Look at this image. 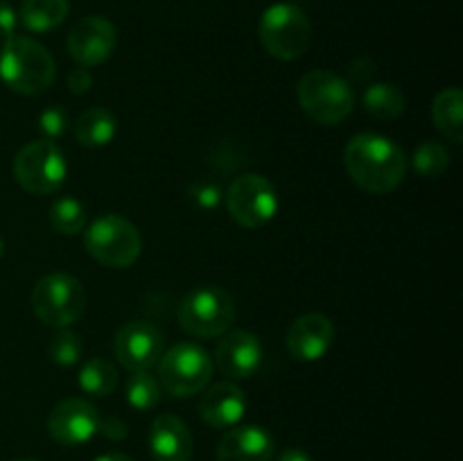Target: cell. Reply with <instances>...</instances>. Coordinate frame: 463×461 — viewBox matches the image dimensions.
<instances>
[{
    "label": "cell",
    "instance_id": "cell-20",
    "mask_svg": "<svg viewBox=\"0 0 463 461\" xmlns=\"http://www.w3.org/2000/svg\"><path fill=\"white\" fill-rule=\"evenodd\" d=\"M68 12H71L68 0H23L18 18H21L25 30L43 34V32L61 25L66 21Z\"/></svg>",
    "mask_w": 463,
    "mask_h": 461
},
{
    "label": "cell",
    "instance_id": "cell-9",
    "mask_svg": "<svg viewBox=\"0 0 463 461\" xmlns=\"http://www.w3.org/2000/svg\"><path fill=\"white\" fill-rule=\"evenodd\" d=\"M213 360L199 343L179 342L158 360V382L175 398H190L211 384Z\"/></svg>",
    "mask_w": 463,
    "mask_h": 461
},
{
    "label": "cell",
    "instance_id": "cell-1",
    "mask_svg": "<svg viewBox=\"0 0 463 461\" xmlns=\"http://www.w3.org/2000/svg\"><path fill=\"white\" fill-rule=\"evenodd\" d=\"M344 167L360 190L389 194L405 181L410 163L393 140L378 134H357L344 149Z\"/></svg>",
    "mask_w": 463,
    "mask_h": 461
},
{
    "label": "cell",
    "instance_id": "cell-24",
    "mask_svg": "<svg viewBox=\"0 0 463 461\" xmlns=\"http://www.w3.org/2000/svg\"><path fill=\"white\" fill-rule=\"evenodd\" d=\"M163 387L149 371H134L127 380V402L138 411H149L161 402Z\"/></svg>",
    "mask_w": 463,
    "mask_h": 461
},
{
    "label": "cell",
    "instance_id": "cell-18",
    "mask_svg": "<svg viewBox=\"0 0 463 461\" xmlns=\"http://www.w3.org/2000/svg\"><path fill=\"white\" fill-rule=\"evenodd\" d=\"M149 452L154 461H190L194 441L188 425L175 414H161L149 429Z\"/></svg>",
    "mask_w": 463,
    "mask_h": 461
},
{
    "label": "cell",
    "instance_id": "cell-6",
    "mask_svg": "<svg viewBox=\"0 0 463 461\" xmlns=\"http://www.w3.org/2000/svg\"><path fill=\"white\" fill-rule=\"evenodd\" d=\"M86 251L93 260L109 269H127L134 265L143 251V238L136 224L127 217L109 212L98 217L84 230Z\"/></svg>",
    "mask_w": 463,
    "mask_h": 461
},
{
    "label": "cell",
    "instance_id": "cell-15",
    "mask_svg": "<svg viewBox=\"0 0 463 461\" xmlns=\"http://www.w3.org/2000/svg\"><path fill=\"white\" fill-rule=\"evenodd\" d=\"M215 357L229 380L253 378L262 366V343L251 330H229L222 334Z\"/></svg>",
    "mask_w": 463,
    "mask_h": 461
},
{
    "label": "cell",
    "instance_id": "cell-21",
    "mask_svg": "<svg viewBox=\"0 0 463 461\" xmlns=\"http://www.w3.org/2000/svg\"><path fill=\"white\" fill-rule=\"evenodd\" d=\"M118 134V120L109 108L93 107L81 113L75 122V136L84 147H104Z\"/></svg>",
    "mask_w": 463,
    "mask_h": 461
},
{
    "label": "cell",
    "instance_id": "cell-37",
    "mask_svg": "<svg viewBox=\"0 0 463 461\" xmlns=\"http://www.w3.org/2000/svg\"><path fill=\"white\" fill-rule=\"evenodd\" d=\"M16 461H36V459H16Z\"/></svg>",
    "mask_w": 463,
    "mask_h": 461
},
{
    "label": "cell",
    "instance_id": "cell-17",
    "mask_svg": "<svg viewBox=\"0 0 463 461\" xmlns=\"http://www.w3.org/2000/svg\"><path fill=\"white\" fill-rule=\"evenodd\" d=\"M244 411H247V396L231 380L213 384L199 400V416L203 423L215 429L235 428L242 420Z\"/></svg>",
    "mask_w": 463,
    "mask_h": 461
},
{
    "label": "cell",
    "instance_id": "cell-5",
    "mask_svg": "<svg viewBox=\"0 0 463 461\" xmlns=\"http://www.w3.org/2000/svg\"><path fill=\"white\" fill-rule=\"evenodd\" d=\"M258 39L267 54L279 61H294L310 50L312 23L298 5L274 3L262 12Z\"/></svg>",
    "mask_w": 463,
    "mask_h": 461
},
{
    "label": "cell",
    "instance_id": "cell-3",
    "mask_svg": "<svg viewBox=\"0 0 463 461\" xmlns=\"http://www.w3.org/2000/svg\"><path fill=\"white\" fill-rule=\"evenodd\" d=\"M297 98L306 116L324 127H335L346 120L355 108L353 86L333 71L306 72L297 86Z\"/></svg>",
    "mask_w": 463,
    "mask_h": 461
},
{
    "label": "cell",
    "instance_id": "cell-14",
    "mask_svg": "<svg viewBox=\"0 0 463 461\" xmlns=\"http://www.w3.org/2000/svg\"><path fill=\"white\" fill-rule=\"evenodd\" d=\"M285 343L294 360L317 362L328 355L335 343V325L321 312H307L297 316L285 334Z\"/></svg>",
    "mask_w": 463,
    "mask_h": 461
},
{
    "label": "cell",
    "instance_id": "cell-32",
    "mask_svg": "<svg viewBox=\"0 0 463 461\" xmlns=\"http://www.w3.org/2000/svg\"><path fill=\"white\" fill-rule=\"evenodd\" d=\"M348 72H351V80H346L348 84H371V77H373L375 72V66L371 59H357L355 63H351V68H348Z\"/></svg>",
    "mask_w": 463,
    "mask_h": 461
},
{
    "label": "cell",
    "instance_id": "cell-7",
    "mask_svg": "<svg viewBox=\"0 0 463 461\" xmlns=\"http://www.w3.org/2000/svg\"><path fill=\"white\" fill-rule=\"evenodd\" d=\"M14 176L25 193L45 197L66 183L68 161L54 140L27 143L14 158Z\"/></svg>",
    "mask_w": 463,
    "mask_h": 461
},
{
    "label": "cell",
    "instance_id": "cell-35",
    "mask_svg": "<svg viewBox=\"0 0 463 461\" xmlns=\"http://www.w3.org/2000/svg\"><path fill=\"white\" fill-rule=\"evenodd\" d=\"M95 461H134L129 455H125V452H107V455L98 456Z\"/></svg>",
    "mask_w": 463,
    "mask_h": 461
},
{
    "label": "cell",
    "instance_id": "cell-10",
    "mask_svg": "<svg viewBox=\"0 0 463 461\" xmlns=\"http://www.w3.org/2000/svg\"><path fill=\"white\" fill-rule=\"evenodd\" d=\"M229 215L242 229H262L276 217L280 208L279 193L267 176L247 172L231 181L224 194Z\"/></svg>",
    "mask_w": 463,
    "mask_h": 461
},
{
    "label": "cell",
    "instance_id": "cell-34",
    "mask_svg": "<svg viewBox=\"0 0 463 461\" xmlns=\"http://www.w3.org/2000/svg\"><path fill=\"white\" fill-rule=\"evenodd\" d=\"M276 461H315V459H312L306 450H301V447H288V450L280 452Z\"/></svg>",
    "mask_w": 463,
    "mask_h": 461
},
{
    "label": "cell",
    "instance_id": "cell-33",
    "mask_svg": "<svg viewBox=\"0 0 463 461\" xmlns=\"http://www.w3.org/2000/svg\"><path fill=\"white\" fill-rule=\"evenodd\" d=\"M98 432H102L109 441H122V438H127L129 429H127L125 420L116 419V416H109V419H99Z\"/></svg>",
    "mask_w": 463,
    "mask_h": 461
},
{
    "label": "cell",
    "instance_id": "cell-25",
    "mask_svg": "<svg viewBox=\"0 0 463 461\" xmlns=\"http://www.w3.org/2000/svg\"><path fill=\"white\" fill-rule=\"evenodd\" d=\"M48 221L57 233L77 235L86 229V208L84 203L72 197H61L50 206Z\"/></svg>",
    "mask_w": 463,
    "mask_h": 461
},
{
    "label": "cell",
    "instance_id": "cell-12",
    "mask_svg": "<svg viewBox=\"0 0 463 461\" xmlns=\"http://www.w3.org/2000/svg\"><path fill=\"white\" fill-rule=\"evenodd\" d=\"M163 348H165V337L152 321H129L116 334V357L131 373L149 371L158 364Z\"/></svg>",
    "mask_w": 463,
    "mask_h": 461
},
{
    "label": "cell",
    "instance_id": "cell-19",
    "mask_svg": "<svg viewBox=\"0 0 463 461\" xmlns=\"http://www.w3.org/2000/svg\"><path fill=\"white\" fill-rule=\"evenodd\" d=\"M434 127L452 143L463 140V93L457 86L443 89L432 102Z\"/></svg>",
    "mask_w": 463,
    "mask_h": 461
},
{
    "label": "cell",
    "instance_id": "cell-31",
    "mask_svg": "<svg viewBox=\"0 0 463 461\" xmlns=\"http://www.w3.org/2000/svg\"><path fill=\"white\" fill-rule=\"evenodd\" d=\"M18 25V14L7 0H0V39H9V36L16 34Z\"/></svg>",
    "mask_w": 463,
    "mask_h": 461
},
{
    "label": "cell",
    "instance_id": "cell-4",
    "mask_svg": "<svg viewBox=\"0 0 463 461\" xmlns=\"http://www.w3.org/2000/svg\"><path fill=\"white\" fill-rule=\"evenodd\" d=\"M179 325L197 339H215L229 333L238 307L233 296L220 285H199L181 298L176 307Z\"/></svg>",
    "mask_w": 463,
    "mask_h": 461
},
{
    "label": "cell",
    "instance_id": "cell-13",
    "mask_svg": "<svg viewBox=\"0 0 463 461\" xmlns=\"http://www.w3.org/2000/svg\"><path fill=\"white\" fill-rule=\"evenodd\" d=\"M99 411L84 398H66L48 416V432L59 446H81L89 443L99 429Z\"/></svg>",
    "mask_w": 463,
    "mask_h": 461
},
{
    "label": "cell",
    "instance_id": "cell-29",
    "mask_svg": "<svg viewBox=\"0 0 463 461\" xmlns=\"http://www.w3.org/2000/svg\"><path fill=\"white\" fill-rule=\"evenodd\" d=\"M190 197H193V202L197 203L199 208L213 211V208H217V203L222 202V190L217 188L215 183H211V181H197V183L190 188Z\"/></svg>",
    "mask_w": 463,
    "mask_h": 461
},
{
    "label": "cell",
    "instance_id": "cell-22",
    "mask_svg": "<svg viewBox=\"0 0 463 461\" xmlns=\"http://www.w3.org/2000/svg\"><path fill=\"white\" fill-rule=\"evenodd\" d=\"M362 104L371 116L380 118V120H396L405 111V93L398 84L375 81V84L366 86Z\"/></svg>",
    "mask_w": 463,
    "mask_h": 461
},
{
    "label": "cell",
    "instance_id": "cell-27",
    "mask_svg": "<svg viewBox=\"0 0 463 461\" xmlns=\"http://www.w3.org/2000/svg\"><path fill=\"white\" fill-rule=\"evenodd\" d=\"M81 353H84L81 337L71 328H59L48 342L50 360L59 366L77 364L81 360Z\"/></svg>",
    "mask_w": 463,
    "mask_h": 461
},
{
    "label": "cell",
    "instance_id": "cell-26",
    "mask_svg": "<svg viewBox=\"0 0 463 461\" xmlns=\"http://www.w3.org/2000/svg\"><path fill=\"white\" fill-rule=\"evenodd\" d=\"M411 165L425 179H439L450 167V152L439 140H425L416 147Z\"/></svg>",
    "mask_w": 463,
    "mask_h": 461
},
{
    "label": "cell",
    "instance_id": "cell-28",
    "mask_svg": "<svg viewBox=\"0 0 463 461\" xmlns=\"http://www.w3.org/2000/svg\"><path fill=\"white\" fill-rule=\"evenodd\" d=\"M39 129L45 140H54L57 143L68 129V111L61 107H48L41 111L39 116Z\"/></svg>",
    "mask_w": 463,
    "mask_h": 461
},
{
    "label": "cell",
    "instance_id": "cell-8",
    "mask_svg": "<svg viewBox=\"0 0 463 461\" xmlns=\"http://www.w3.org/2000/svg\"><path fill=\"white\" fill-rule=\"evenodd\" d=\"M32 310L45 325L68 328L80 321L86 310L84 285L63 271L43 276L32 289Z\"/></svg>",
    "mask_w": 463,
    "mask_h": 461
},
{
    "label": "cell",
    "instance_id": "cell-11",
    "mask_svg": "<svg viewBox=\"0 0 463 461\" xmlns=\"http://www.w3.org/2000/svg\"><path fill=\"white\" fill-rule=\"evenodd\" d=\"M118 45V32L109 18L84 16L71 27L66 39L68 54L81 68H93L107 61Z\"/></svg>",
    "mask_w": 463,
    "mask_h": 461
},
{
    "label": "cell",
    "instance_id": "cell-36",
    "mask_svg": "<svg viewBox=\"0 0 463 461\" xmlns=\"http://www.w3.org/2000/svg\"><path fill=\"white\" fill-rule=\"evenodd\" d=\"M5 253V240H3V235H0V256H3Z\"/></svg>",
    "mask_w": 463,
    "mask_h": 461
},
{
    "label": "cell",
    "instance_id": "cell-30",
    "mask_svg": "<svg viewBox=\"0 0 463 461\" xmlns=\"http://www.w3.org/2000/svg\"><path fill=\"white\" fill-rule=\"evenodd\" d=\"M68 90L75 95H84L89 93L90 86H93V75H90L89 68H72L71 72H68Z\"/></svg>",
    "mask_w": 463,
    "mask_h": 461
},
{
    "label": "cell",
    "instance_id": "cell-16",
    "mask_svg": "<svg viewBox=\"0 0 463 461\" xmlns=\"http://www.w3.org/2000/svg\"><path fill=\"white\" fill-rule=\"evenodd\" d=\"M276 441L260 425H235L217 446V461H271Z\"/></svg>",
    "mask_w": 463,
    "mask_h": 461
},
{
    "label": "cell",
    "instance_id": "cell-23",
    "mask_svg": "<svg viewBox=\"0 0 463 461\" xmlns=\"http://www.w3.org/2000/svg\"><path fill=\"white\" fill-rule=\"evenodd\" d=\"M80 389L93 398H107L118 387V369L113 362L102 357H90L80 369Z\"/></svg>",
    "mask_w": 463,
    "mask_h": 461
},
{
    "label": "cell",
    "instance_id": "cell-2",
    "mask_svg": "<svg viewBox=\"0 0 463 461\" xmlns=\"http://www.w3.org/2000/svg\"><path fill=\"white\" fill-rule=\"evenodd\" d=\"M57 80L52 54L30 36H9L0 48V81L18 95L45 93Z\"/></svg>",
    "mask_w": 463,
    "mask_h": 461
}]
</instances>
